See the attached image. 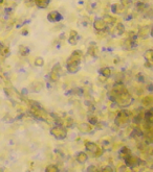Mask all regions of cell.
Segmentation results:
<instances>
[{
  "label": "cell",
  "mask_w": 153,
  "mask_h": 172,
  "mask_svg": "<svg viewBox=\"0 0 153 172\" xmlns=\"http://www.w3.org/2000/svg\"><path fill=\"white\" fill-rule=\"evenodd\" d=\"M92 25H94V28L97 32H104L108 28V24L104 20V18H95Z\"/></svg>",
  "instance_id": "cell-9"
},
{
  "label": "cell",
  "mask_w": 153,
  "mask_h": 172,
  "mask_svg": "<svg viewBox=\"0 0 153 172\" xmlns=\"http://www.w3.org/2000/svg\"><path fill=\"white\" fill-rule=\"evenodd\" d=\"M81 69V64L79 63H67L66 62V70L70 74H76L80 71Z\"/></svg>",
  "instance_id": "cell-12"
},
{
  "label": "cell",
  "mask_w": 153,
  "mask_h": 172,
  "mask_svg": "<svg viewBox=\"0 0 153 172\" xmlns=\"http://www.w3.org/2000/svg\"><path fill=\"white\" fill-rule=\"evenodd\" d=\"M87 122L91 124L92 126H95L99 124V118H98L94 114H89L87 116Z\"/></svg>",
  "instance_id": "cell-18"
},
{
  "label": "cell",
  "mask_w": 153,
  "mask_h": 172,
  "mask_svg": "<svg viewBox=\"0 0 153 172\" xmlns=\"http://www.w3.org/2000/svg\"><path fill=\"white\" fill-rule=\"evenodd\" d=\"M84 56V53L81 49H76L70 53V56L67 59V63H79L82 64V59Z\"/></svg>",
  "instance_id": "cell-6"
},
{
  "label": "cell",
  "mask_w": 153,
  "mask_h": 172,
  "mask_svg": "<svg viewBox=\"0 0 153 172\" xmlns=\"http://www.w3.org/2000/svg\"><path fill=\"white\" fill-rule=\"evenodd\" d=\"M100 172H116V170H114V168L111 165H106V166L100 169Z\"/></svg>",
  "instance_id": "cell-26"
},
{
  "label": "cell",
  "mask_w": 153,
  "mask_h": 172,
  "mask_svg": "<svg viewBox=\"0 0 153 172\" xmlns=\"http://www.w3.org/2000/svg\"><path fill=\"white\" fill-rule=\"evenodd\" d=\"M132 97L129 93L126 91V92L122 93V94L118 95L116 97L113 102H116V106H119V107H127L128 106H130L131 102H132Z\"/></svg>",
  "instance_id": "cell-2"
},
{
  "label": "cell",
  "mask_w": 153,
  "mask_h": 172,
  "mask_svg": "<svg viewBox=\"0 0 153 172\" xmlns=\"http://www.w3.org/2000/svg\"><path fill=\"white\" fill-rule=\"evenodd\" d=\"M130 154H132V153H131V150L129 149L128 147H126V146L122 147L121 149H119V157H122L123 160L125 159V157H129Z\"/></svg>",
  "instance_id": "cell-14"
},
{
  "label": "cell",
  "mask_w": 153,
  "mask_h": 172,
  "mask_svg": "<svg viewBox=\"0 0 153 172\" xmlns=\"http://www.w3.org/2000/svg\"><path fill=\"white\" fill-rule=\"evenodd\" d=\"M129 117H130V113H128L127 111H121L116 115V119H114V122H116V124L119 127H124L129 122Z\"/></svg>",
  "instance_id": "cell-4"
},
{
  "label": "cell",
  "mask_w": 153,
  "mask_h": 172,
  "mask_svg": "<svg viewBox=\"0 0 153 172\" xmlns=\"http://www.w3.org/2000/svg\"><path fill=\"white\" fill-rule=\"evenodd\" d=\"M42 87H43V85L41 82H34L32 83V86H30V88H32L30 91L34 93H39V92H41Z\"/></svg>",
  "instance_id": "cell-17"
},
{
  "label": "cell",
  "mask_w": 153,
  "mask_h": 172,
  "mask_svg": "<svg viewBox=\"0 0 153 172\" xmlns=\"http://www.w3.org/2000/svg\"><path fill=\"white\" fill-rule=\"evenodd\" d=\"M94 127L91 124H89L88 122H81L76 124V130L80 131L83 135H88V133H91L94 131Z\"/></svg>",
  "instance_id": "cell-8"
},
{
  "label": "cell",
  "mask_w": 153,
  "mask_h": 172,
  "mask_svg": "<svg viewBox=\"0 0 153 172\" xmlns=\"http://www.w3.org/2000/svg\"><path fill=\"white\" fill-rule=\"evenodd\" d=\"M69 37H73V38H76V37H79V35H78V32H76V30L71 29L70 32H69Z\"/></svg>",
  "instance_id": "cell-33"
},
{
  "label": "cell",
  "mask_w": 153,
  "mask_h": 172,
  "mask_svg": "<svg viewBox=\"0 0 153 172\" xmlns=\"http://www.w3.org/2000/svg\"><path fill=\"white\" fill-rule=\"evenodd\" d=\"M84 147L89 153L94 154V157H101L103 152H104V149L100 147L95 142H92V141H85Z\"/></svg>",
  "instance_id": "cell-3"
},
{
  "label": "cell",
  "mask_w": 153,
  "mask_h": 172,
  "mask_svg": "<svg viewBox=\"0 0 153 172\" xmlns=\"http://www.w3.org/2000/svg\"><path fill=\"white\" fill-rule=\"evenodd\" d=\"M51 135L58 141H63L67 138L68 130L63 125H55L51 128Z\"/></svg>",
  "instance_id": "cell-1"
},
{
  "label": "cell",
  "mask_w": 153,
  "mask_h": 172,
  "mask_svg": "<svg viewBox=\"0 0 153 172\" xmlns=\"http://www.w3.org/2000/svg\"><path fill=\"white\" fill-rule=\"evenodd\" d=\"M44 172H60V169L58 167V165L56 164H48L45 167Z\"/></svg>",
  "instance_id": "cell-21"
},
{
  "label": "cell",
  "mask_w": 153,
  "mask_h": 172,
  "mask_svg": "<svg viewBox=\"0 0 153 172\" xmlns=\"http://www.w3.org/2000/svg\"><path fill=\"white\" fill-rule=\"evenodd\" d=\"M35 1V4L38 6L39 8H46L47 6L49 5V3H51V0H34Z\"/></svg>",
  "instance_id": "cell-15"
},
{
  "label": "cell",
  "mask_w": 153,
  "mask_h": 172,
  "mask_svg": "<svg viewBox=\"0 0 153 172\" xmlns=\"http://www.w3.org/2000/svg\"><path fill=\"white\" fill-rule=\"evenodd\" d=\"M9 52H11V50H9V47L8 46H3L2 49L0 50V53H1L2 56H9Z\"/></svg>",
  "instance_id": "cell-27"
},
{
  "label": "cell",
  "mask_w": 153,
  "mask_h": 172,
  "mask_svg": "<svg viewBox=\"0 0 153 172\" xmlns=\"http://www.w3.org/2000/svg\"><path fill=\"white\" fill-rule=\"evenodd\" d=\"M5 171H6L5 167H3V166H0V172H5Z\"/></svg>",
  "instance_id": "cell-35"
},
{
  "label": "cell",
  "mask_w": 153,
  "mask_h": 172,
  "mask_svg": "<svg viewBox=\"0 0 153 172\" xmlns=\"http://www.w3.org/2000/svg\"><path fill=\"white\" fill-rule=\"evenodd\" d=\"M132 2V0H121V4L123 6H127Z\"/></svg>",
  "instance_id": "cell-32"
},
{
  "label": "cell",
  "mask_w": 153,
  "mask_h": 172,
  "mask_svg": "<svg viewBox=\"0 0 153 172\" xmlns=\"http://www.w3.org/2000/svg\"><path fill=\"white\" fill-rule=\"evenodd\" d=\"M151 35L153 37V27H152V30H151Z\"/></svg>",
  "instance_id": "cell-38"
},
{
  "label": "cell",
  "mask_w": 153,
  "mask_h": 172,
  "mask_svg": "<svg viewBox=\"0 0 153 172\" xmlns=\"http://www.w3.org/2000/svg\"><path fill=\"white\" fill-rule=\"evenodd\" d=\"M60 75H61V65L58 64H55L54 67L52 68L51 72H49L48 75V79L52 83H56L59 80Z\"/></svg>",
  "instance_id": "cell-7"
},
{
  "label": "cell",
  "mask_w": 153,
  "mask_h": 172,
  "mask_svg": "<svg viewBox=\"0 0 153 172\" xmlns=\"http://www.w3.org/2000/svg\"><path fill=\"white\" fill-rule=\"evenodd\" d=\"M87 54L90 56H94V57H97L98 54H99V49L95 45H90L88 47V50H87Z\"/></svg>",
  "instance_id": "cell-16"
},
{
  "label": "cell",
  "mask_w": 153,
  "mask_h": 172,
  "mask_svg": "<svg viewBox=\"0 0 153 172\" xmlns=\"http://www.w3.org/2000/svg\"><path fill=\"white\" fill-rule=\"evenodd\" d=\"M19 53L22 56H27L28 54H30V49H28V47L20 45V46H19Z\"/></svg>",
  "instance_id": "cell-23"
},
{
  "label": "cell",
  "mask_w": 153,
  "mask_h": 172,
  "mask_svg": "<svg viewBox=\"0 0 153 172\" xmlns=\"http://www.w3.org/2000/svg\"><path fill=\"white\" fill-rule=\"evenodd\" d=\"M44 64H45V61L42 56H37L34 61V65L36 67H40V68H41V67L44 66Z\"/></svg>",
  "instance_id": "cell-24"
},
{
  "label": "cell",
  "mask_w": 153,
  "mask_h": 172,
  "mask_svg": "<svg viewBox=\"0 0 153 172\" xmlns=\"http://www.w3.org/2000/svg\"><path fill=\"white\" fill-rule=\"evenodd\" d=\"M124 163H125V165L128 167V168L133 169V168H136V167L141 166V164H142L143 162L138 157L133 156V154H130L129 157L124 159Z\"/></svg>",
  "instance_id": "cell-5"
},
{
  "label": "cell",
  "mask_w": 153,
  "mask_h": 172,
  "mask_svg": "<svg viewBox=\"0 0 153 172\" xmlns=\"http://www.w3.org/2000/svg\"><path fill=\"white\" fill-rule=\"evenodd\" d=\"M148 33H149V27H148V26H144V27H142L140 30H138L137 35L140 38H143V39H145V38H147Z\"/></svg>",
  "instance_id": "cell-22"
},
{
  "label": "cell",
  "mask_w": 153,
  "mask_h": 172,
  "mask_svg": "<svg viewBox=\"0 0 153 172\" xmlns=\"http://www.w3.org/2000/svg\"><path fill=\"white\" fill-rule=\"evenodd\" d=\"M2 47H3V44H2V43H1V42H0V50H1V49H2Z\"/></svg>",
  "instance_id": "cell-36"
},
{
  "label": "cell",
  "mask_w": 153,
  "mask_h": 172,
  "mask_svg": "<svg viewBox=\"0 0 153 172\" xmlns=\"http://www.w3.org/2000/svg\"><path fill=\"white\" fill-rule=\"evenodd\" d=\"M78 37L76 38H73V37H69L68 38V43L70 45H73V46H75V45L78 44Z\"/></svg>",
  "instance_id": "cell-30"
},
{
  "label": "cell",
  "mask_w": 153,
  "mask_h": 172,
  "mask_svg": "<svg viewBox=\"0 0 153 172\" xmlns=\"http://www.w3.org/2000/svg\"><path fill=\"white\" fill-rule=\"evenodd\" d=\"M100 75H102L104 78H109L112 75V69L110 67H103L99 70Z\"/></svg>",
  "instance_id": "cell-13"
},
{
  "label": "cell",
  "mask_w": 153,
  "mask_h": 172,
  "mask_svg": "<svg viewBox=\"0 0 153 172\" xmlns=\"http://www.w3.org/2000/svg\"><path fill=\"white\" fill-rule=\"evenodd\" d=\"M145 59L149 62H153V50H148L145 53Z\"/></svg>",
  "instance_id": "cell-28"
},
{
  "label": "cell",
  "mask_w": 153,
  "mask_h": 172,
  "mask_svg": "<svg viewBox=\"0 0 153 172\" xmlns=\"http://www.w3.org/2000/svg\"><path fill=\"white\" fill-rule=\"evenodd\" d=\"M86 172H100V169L97 165L90 164V165H88L87 168H86Z\"/></svg>",
  "instance_id": "cell-25"
},
{
  "label": "cell",
  "mask_w": 153,
  "mask_h": 172,
  "mask_svg": "<svg viewBox=\"0 0 153 172\" xmlns=\"http://www.w3.org/2000/svg\"><path fill=\"white\" fill-rule=\"evenodd\" d=\"M104 20L107 22V24H112V23H116V19L113 17L109 16V15H106L104 17Z\"/></svg>",
  "instance_id": "cell-29"
},
{
  "label": "cell",
  "mask_w": 153,
  "mask_h": 172,
  "mask_svg": "<svg viewBox=\"0 0 153 172\" xmlns=\"http://www.w3.org/2000/svg\"><path fill=\"white\" fill-rule=\"evenodd\" d=\"M3 2H4V0H0V5H1V4L3 3Z\"/></svg>",
  "instance_id": "cell-37"
},
{
  "label": "cell",
  "mask_w": 153,
  "mask_h": 172,
  "mask_svg": "<svg viewBox=\"0 0 153 172\" xmlns=\"http://www.w3.org/2000/svg\"><path fill=\"white\" fill-rule=\"evenodd\" d=\"M116 172H128V167L126 166L125 164L122 165L121 167H119V169H118V171H116Z\"/></svg>",
  "instance_id": "cell-31"
},
{
  "label": "cell",
  "mask_w": 153,
  "mask_h": 172,
  "mask_svg": "<svg viewBox=\"0 0 153 172\" xmlns=\"http://www.w3.org/2000/svg\"><path fill=\"white\" fill-rule=\"evenodd\" d=\"M46 18H47V20H48L49 22L57 23V22H59V21H61L62 19H63V17H62V15L59 13L58 11H52V12H49V13L47 14Z\"/></svg>",
  "instance_id": "cell-11"
},
{
  "label": "cell",
  "mask_w": 153,
  "mask_h": 172,
  "mask_svg": "<svg viewBox=\"0 0 153 172\" xmlns=\"http://www.w3.org/2000/svg\"><path fill=\"white\" fill-rule=\"evenodd\" d=\"M114 32L116 35H121L125 32V26L123 23H116V27H114Z\"/></svg>",
  "instance_id": "cell-20"
},
{
  "label": "cell",
  "mask_w": 153,
  "mask_h": 172,
  "mask_svg": "<svg viewBox=\"0 0 153 172\" xmlns=\"http://www.w3.org/2000/svg\"><path fill=\"white\" fill-rule=\"evenodd\" d=\"M63 126H65L67 130L68 128H73V126H75V120H73V118H71V117H66L63 121Z\"/></svg>",
  "instance_id": "cell-19"
},
{
  "label": "cell",
  "mask_w": 153,
  "mask_h": 172,
  "mask_svg": "<svg viewBox=\"0 0 153 172\" xmlns=\"http://www.w3.org/2000/svg\"><path fill=\"white\" fill-rule=\"evenodd\" d=\"M75 159L79 164L84 165L89 160V156H88V153L84 151V150H79V151H76L75 153Z\"/></svg>",
  "instance_id": "cell-10"
},
{
  "label": "cell",
  "mask_w": 153,
  "mask_h": 172,
  "mask_svg": "<svg viewBox=\"0 0 153 172\" xmlns=\"http://www.w3.org/2000/svg\"><path fill=\"white\" fill-rule=\"evenodd\" d=\"M21 35H28V29H27V28H23L22 32H21Z\"/></svg>",
  "instance_id": "cell-34"
}]
</instances>
